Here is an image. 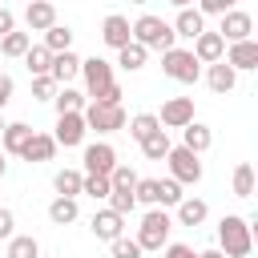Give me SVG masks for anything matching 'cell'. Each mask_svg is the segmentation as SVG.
<instances>
[{"label":"cell","instance_id":"10","mask_svg":"<svg viewBox=\"0 0 258 258\" xmlns=\"http://www.w3.org/2000/svg\"><path fill=\"white\" fill-rule=\"evenodd\" d=\"M52 141L64 145V149H69V145H81V141H85V117H81V113H60Z\"/></svg>","mask_w":258,"mask_h":258},{"label":"cell","instance_id":"42","mask_svg":"<svg viewBox=\"0 0 258 258\" xmlns=\"http://www.w3.org/2000/svg\"><path fill=\"white\" fill-rule=\"evenodd\" d=\"M181 198H185V194H181V185H177L173 177H165V181H161V206H177Z\"/></svg>","mask_w":258,"mask_h":258},{"label":"cell","instance_id":"33","mask_svg":"<svg viewBox=\"0 0 258 258\" xmlns=\"http://www.w3.org/2000/svg\"><path fill=\"white\" fill-rule=\"evenodd\" d=\"M8 258H40V246L32 234H16L8 238Z\"/></svg>","mask_w":258,"mask_h":258},{"label":"cell","instance_id":"2","mask_svg":"<svg viewBox=\"0 0 258 258\" xmlns=\"http://www.w3.org/2000/svg\"><path fill=\"white\" fill-rule=\"evenodd\" d=\"M129 28H133V40H137L141 48H161V52H169V48H173V40H177V36H173V28H169L161 16H149V12H145L141 20H133Z\"/></svg>","mask_w":258,"mask_h":258},{"label":"cell","instance_id":"41","mask_svg":"<svg viewBox=\"0 0 258 258\" xmlns=\"http://www.w3.org/2000/svg\"><path fill=\"white\" fill-rule=\"evenodd\" d=\"M238 0H198V12L202 16H222V12H230Z\"/></svg>","mask_w":258,"mask_h":258},{"label":"cell","instance_id":"20","mask_svg":"<svg viewBox=\"0 0 258 258\" xmlns=\"http://www.w3.org/2000/svg\"><path fill=\"white\" fill-rule=\"evenodd\" d=\"M181 137H185V141H181V145H185V149H189V153H206V149H210V145H214V133H210V129H206V125H202V121H189V125H185V129H181Z\"/></svg>","mask_w":258,"mask_h":258},{"label":"cell","instance_id":"52","mask_svg":"<svg viewBox=\"0 0 258 258\" xmlns=\"http://www.w3.org/2000/svg\"><path fill=\"white\" fill-rule=\"evenodd\" d=\"M0 133H4V117H0Z\"/></svg>","mask_w":258,"mask_h":258},{"label":"cell","instance_id":"11","mask_svg":"<svg viewBox=\"0 0 258 258\" xmlns=\"http://www.w3.org/2000/svg\"><path fill=\"white\" fill-rule=\"evenodd\" d=\"M189 52L198 56V64H214V60H222V56H226V40H222L218 32H198Z\"/></svg>","mask_w":258,"mask_h":258},{"label":"cell","instance_id":"8","mask_svg":"<svg viewBox=\"0 0 258 258\" xmlns=\"http://www.w3.org/2000/svg\"><path fill=\"white\" fill-rule=\"evenodd\" d=\"M81 77H85V85H89V97H97L101 89L113 85V64L101 60V56H89V60H81Z\"/></svg>","mask_w":258,"mask_h":258},{"label":"cell","instance_id":"18","mask_svg":"<svg viewBox=\"0 0 258 258\" xmlns=\"http://www.w3.org/2000/svg\"><path fill=\"white\" fill-rule=\"evenodd\" d=\"M169 28H173V36H185V40H194L198 32H206V16H202L198 8H181V12H177V20H173Z\"/></svg>","mask_w":258,"mask_h":258},{"label":"cell","instance_id":"26","mask_svg":"<svg viewBox=\"0 0 258 258\" xmlns=\"http://www.w3.org/2000/svg\"><path fill=\"white\" fill-rule=\"evenodd\" d=\"M125 125H129V137H133L137 145H141L145 137H153V133L161 129V121H157L153 113H137V117H133V121H125Z\"/></svg>","mask_w":258,"mask_h":258},{"label":"cell","instance_id":"34","mask_svg":"<svg viewBox=\"0 0 258 258\" xmlns=\"http://www.w3.org/2000/svg\"><path fill=\"white\" fill-rule=\"evenodd\" d=\"M28 44H32V40H28V32H16V28H12L8 36H0V52H4V56H24V52H28Z\"/></svg>","mask_w":258,"mask_h":258},{"label":"cell","instance_id":"48","mask_svg":"<svg viewBox=\"0 0 258 258\" xmlns=\"http://www.w3.org/2000/svg\"><path fill=\"white\" fill-rule=\"evenodd\" d=\"M198 258H226L222 250H206V254H198Z\"/></svg>","mask_w":258,"mask_h":258},{"label":"cell","instance_id":"35","mask_svg":"<svg viewBox=\"0 0 258 258\" xmlns=\"http://www.w3.org/2000/svg\"><path fill=\"white\" fill-rule=\"evenodd\" d=\"M133 185H137V173H133L129 165H113V173H109V189L133 194Z\"/></svg>","mask_w":258,"mask_h":258},{"label":"cell","instance_id":"16","mask_svg":"<svg viewBox=\"0 0 258 258\" xmlns=\"http://www.w3.org/2000/svg\"><path fill=\"white\" fill-rule=\"evenodd\" d=\"M77 73H81V56H77L73 48H69V52H56V56H52V64H48V77H52L56 85H69Z\"/></svg>","mask_w":258,"mask_h":258},{"label":"cell","instance_id":"3","mask_svg":"<svg viewBox=\"0 0 258 258\" xmlns=\"http://www.w3.org/2000/svg\"><path fill=\"white\" fill-rule=\"evenodd\" d=\"M161 73L169 77V81H177V85H194L198 81V73H202V64H198V56L189 52V48H169V52H161Z\"/></svg>","mask_w":258,"mask_h":258},{"label":"cell","instance_id":"4","mask_svg":"<svg viewBox=\"0 0 258 258\" xmlns=\"http://www.w3.org/2000/svg\"><path fill=\"white\" fill-rule=\"evenodd\" d=\"M169 230H173L169 214H165V210H149V214L141 218V230H137V246H141V250H161V246L169 242Z\"/></svg>","mask_w":258,"mask_h":258},{"label":"cell","instance_id":"27","mask_svg":"<svg viewBox=\"0 0 258 258\" xmlns=\"http://www.w3.org/2000/svg\"><path fill=\"white\" fill-rule=\"evenodd\" d=\"M69 44H73V28H64V24H52V28H44V48L56 56V52H69Z\"/></svg>","mask_w":258,"mask_h":258},{"label":"cell","instance_id":"39","mask_svg":"<svg viewBox=\"0 0 258 258\" xmlns=\"http://www.w3.org/2000/svg\"><path fill=\"white\" fill-rule=\"evenodd\" d=\"M109 246H113V258H141V246H137V238H125V234H121V238H113Z\"/></svg>","mask_w":258,"mask_h":258},{"label":"cell","instance_id":"50","mask_svg":"<svg viewBox=\"0 0 258 258\" xmlns=\"http://www.w3.org/2000/svg\"><path fill=\"white\" fill-rule=\"evenodd\" d=\"M129 4H149V0H129Z\"/></svg>","mask_w":258,"mask_h":258},{"label":"cell","instance_id":"19","mask_svg":"<svg viewBox=\"0 0 258 258\" xmlns=\"http://www.w3.org/2000/svg\"><path fill=\"white\" fill-rule=\"evenodd\" d=\"M206 85H210L214 93H230V89L238 85V73H234L226 60H214V64H210V73H206Z\"/></svg>","mask_w":258,"mask_h":258},{"label":"cell","instance_id":"1","mask_svg":"<svg viewBox=\"0 0 258 258\" xmlns=\"http://www.w3.org/2000/svg\"><path fill=\"white\" fill-rule=\"evenodd\" d=\"M218 250L226 258H250L254 250V238H250V222L238 218V214H226L218 222Z\"/></svg>","mask_w":258,"mask_h":258},{"label":"cell","instance_id":"30","mask_svg":"<svg viewBox=\"0 0 258 258\" xmlns=\"http://www.w3.org/2000/svg\"><path fill=\"white\" fill-rule=\"evenodd\" d=\"M173 145H169V137H165V129H157L153 137H145L141 141V153L149 157V161H165V153H169Z\"/></svg>","mask_w":258,"mask_h":258},{"label":"cell","instance_id":"14","mask_svg":"<svg viewBox=\"0 0 258 258\" xmlns=\"http://www.w3.org/2000/svg\"><path fill=\"white\" fill-rule=\"evenodd\" d=\"M24 24H28L32 32L52 28V24H56V8H52V0H28V8H24Z\"/></svg>","mask_w":258,"mask_h":258},{"label":"cell","instance_id":"6","mask_svg":"<svg viewBox=\"0 0 258 258\" xmlns=\"http://www.w3.org/2000/svg\"><path fill=\"white\" fill-rule=\"evenodd\" d=\"M85 129H97V133H117V129H125V109L121 105H89L85 113Z\"/></svg>","mask_w":258,"mask_h":258},{"label":"cell","instance_id":"29","mask_svg":"<svg viewBox=\"0 0 258 258\" xmlns=\"http://www.w3.org/2000/svg\"><path fill=\"white\" fill-rule=\"evenodd\" d=\"M52 105H56V117H60V113H81V109H85V97L64 85L60 93H52Z\"/></svg>","mask_w":258,"mask_h":258},{"label":"cell","instance_id":"31","mask_svg":"<svg viewBox=\"0 0 258 258\" xmlns=\"http://www.w3.org/2000/svg\"><path fill=\"white\" fill-rule=\"evenodd\" d=\"M81 181H85V177H81L77 169H60V173L52 177V185H56V198H77V194H81Z\"/></svg>","mask_w":258,"mask_h":258},{"label":"cell","instance_id":"40","mask_svg":"<svg viewBox=\"0 0 258 258\" xmlns=\"http://www.w3.org/2000/svg\"><path fill=\"white\" fill-rule=\"evenodd\" d=\"M52 93H56V81L52 77H32V97L36 101H52Z\"/></svg>","mask_w":258,"mask_h":258},{"label":"cell","instance_id":"9","mask_svg":"<svg viewBox=\"0 0 258 258\" xmlns=\"http://www.w3.org/2000/svg\"><path fill=\"white\" fill-rule=\"evenodd\" d=\"M161 125H169V129H185L189 121H194V97H169L165 105H161V117H157Z\"/></svg>","mask_w":258,"mask_h":258},{"label":"cell","instance_id":"5","mask_svg":"<svg viewBox=\"0 0 258 258\" xmlns=\"http://www.w3.org/2000/svg\"><path fill=\"white\" fill-rule=\"evenodd\" d=\"M165 161H169V173H173L177 185H198V181H202V161H198V153H189L185 145L169 149Z\"/></svg>","mask_w":258,"mask_h":258},{"label":"cell","instance_id":"37","mask_svg":"<svg viewBox=\"0 0 258 258\" xmlns=\"http://www.w3.org/2000/svg\"><path fill=\"white\" fill-rule=\"evenodd\" d=\"M81 194H89V198H109V177H101V173H85V181H81Z\"/></svg>","mask_w":258,"mask_h":258},{"label":"cell","instance_id":"23","mask_svg":"<svg viewBox=\"0 0 258 258\" xmlns=\"http://www.w3.org/2000/svg\"><path fill=\"white\" fill-rule=\"evenodd\" d=\"M0 141H4V149H8V153H24V145L32 141V129H28L24 121H16V125H4Z\"/></svg>","mask_w":258,"mask_h":258},{"label":"cell","instance_id":"32","mask_svg":"<svg viewBox=\"0 0 258 258\" xmlns=\"http://www.w3.org/2000/svg\"><path fill=\"white\" fill-rule=\"evenodd\" d=\"M133 198L145 202V206H161V181H157V177H137Z\"/></svg>","mask_w":258,"mask_h":258},{"label":"cell","instance_id":"24","mask_svg":"<svg viewBox=\"0 0 258 258\" xmlns=\"http://www.w3.org/2000/svg\"><path fill=\"white\" fill-rule=\"evenodd\" d=\"M145 56H149V48H141L137 40H129L125 48H117V64H121L125 73H137V69L145 64Z\"/></svg>","mask_w":258,"mask_h":258},{"label":"cell","instance_id":"15","mask_svg":"<svg viewBox=\"0 0 258 258\" xmlns=\"http://www.w3.org/2000/svg\"><path fill=\"white\" fill-rule=\"evenodd\" d=\"M234 73L238 69H258V40H238V44H230V56H222Z\"/></svg>","mask_w":258,"mask_h":258},{"label":"cell","instance_id":"51","mask_svg":"<svg viewBox=\"0 0 258 258\" xmlns=\"http://www.w3.org/2000/svg\"><path fill=\"white\" fill-rule=\"evenodd\" d=\"M0 177H4V157H0Z\"/></svg>","mask_w":258,"mask_h":258},{"label":"cell","instance_id":"17","mask_svg":"<svg viewBox=\"0 0 258 258\" xmlns=\"http://www.w3.org/2000/svg\"><path fill=\"white\" fill-rule=\"evenodd\" d=\"M93 234L105 238V242H113V238L125 234V218L113 214V210H97V214H93Z\"/></svg>","mask_w":258,"mask_h":258},{"label":"cell","instance_id":"7","mask_svg":"<svg viewBox=\"0 0 258 258\" xmlns=\"http://www.w3.org/2000/svg\"><path fill=\"white\" fill-rule=\"evenodd\" d=\"M250 32H254V20H250V12H242V8H230V12H222V28H218V36H222V40L238 44V40H250Z\"/></svg>","mask_w":258,"mask_h":258},{"label":"cell","instance_id":"45","mask_svg":"<svg viewBox=\"0 0 258 258\" xmlns=\"http://www.w3.org/2000/svg\"><path fill=\"white\" fill-rule=\"evenodd\" d=\"M161 258H198V254H194L189 246H181V242H173V246H165V254H161Z\"/></svg>","mask_w":258,"mask_h":258},{"label":"cell","instance_id":"12","mask_svg":"<svg viewBox=\"0 0 258 258\" xmlns=\"http://www.w3.org/2000/svg\"><path fill=\"white\" fill-rule=\"evenodd\" d=\"M113 165H117V149H113V145L97 141V145H89V149H85V169H89V173L109 177V173H113Z\"/></svg>","mask_w":258,"mask_h":258},{"label":"cell","instance_id":"47","mask_svg":"<svg viewBox=\"0 0 258 258\" xmlns=\"http://www.w3.org/2000/svg\"><path fill=\"white\" fill-rule=\"evenodd\" d=\"M12 28H16V16H12L8 8H0V36H8Z\"/></svg>","mask_w":258,"mask_h":258},{"label":"cell","instance_id":"36","mask_svg":"<svg viewBox=\"0 0 258 258\" xmlns=\"http://www.w3.org/2000/svg\"><path fill=\"white\" fill-rule=\"evenodd\" d=\"M234 194H238V198H250V194H254V169H250L246 161L234 169Z\"/></svg>","mask_w":258,"mask_h":258},{"label":"cell","instance_id":"28","mask_svg":"<svg viewBox=\"0 0 258 258\" xmlns=\"http://www.w3.org/2000/svg\"><path fill=\"white\" fill-rule=\"evenodd\" d=\"M77 198H56L52 206H48V218H52V226H69V222H77Z\"/></svg>","mask_w":258,"mask_h":258},{"label":"cell","instance_id":"25","mask_svg":"<svg viewBox=\"0 0 258 258\" xmlns=\"http://www.w3.org/2000/svg\"><path fill=\"white\" fill-rule=\"evenodd\" d=\"M24 64H28V73H32V77H48L52 52H48L44 44H28V52H24Z\"/></svg>","mask_w":258,"mask_h":258},{"label":"cell","instance_id":"38","mask_svg":"<svg viewBox=\"0 0 258 258\" xmlns=\"http://www.w3.org/2000/svg\"><path fill=\"white\" fill-rule=\"evenodd\" d=\"M105 202H109V210H113V214H121V218L137 210V198H133V194H121V189H109V198H105Z\"/></svg>","mask_w":258,"mask_h":258},{"label":"cell","instance_id":"22","mask_svg":"<svg viewBox=\"0 0 258 258\" xmlns=\"http://www.w3.org/2000/svg\"><path fill=\"white\" fill-rule=\"evenodd\" d=\"M206 214H210V206H206L202 198H181V202H177V222H181V226H202Z\"/></svg>","mask_w":258,"mask_h":258},{"label":"cell","instance_id":"44","mask_svg":"<svg viewBox=\"0 0 258 258\" xmlns=\"http://www.w3.org/2000/svg\"><path fill=\"white\" fill-rule=\"evenodd\" d=\"M12 226H16L12 210H4V206H0V238H12Z\"/></svg>","mask_w":258,"mask_h":258},{"label":"cell","instance_id":"43","mask_svg":"<svg viewBox=\"0 0 258 258\" xmlns=\"http://www.w3.org/2000/svg\"><path fill=\"white\" fill-rule=\"evenodd\" d=\"M93 101H97V105H121V85L113 81V85H109V89H101Z\"/></svg>","mask_w":258,"mask_h":258},{"label":"cell","instance_id":"49","mask_svg":"<svg viewBox=\"0 0 258 258\" xmlns=\"http://www.w3.org/2000/svg\"><path fill=\"white\" fill-rule=\"evenodd\" d=\"M169 4H177V8H189V0H169Z\"/></svg>","mask_w":258,"mask_h":258},{"label":"cell","instance_id":"46","mask_svg":"<svg viewBox=\"0 0 258 258\" xmlns=\"http://www.w3.org/2000/svg\"><path fill=\"white\" fill-rule=\"evenodd\" d=\"M8 101H12V77H8V73H0V109H4Z\"/></svg>","mask_w":258,"mask_h":258},{"label":"cell","instance_id":"13","mask_svg":"<svg viewBox=\"0 0 258 258\" xmlns=\"http://www.w3.org/2000/svg\"><path fill=\"white\" fill-rule=\"evenodd\" d=\"M101 40H105L109 48H125V44L133 40V28H129V20H125L121 12L105 16V24H101Z\"/></svg>","mask_w":258,"mask_h":258},{"label":"cell","instance_id":"21","mask_svg":"<svg viewBox=\"0 0 258 258\" xmlns=\"http://www.w3.org/2000/svg\"><path fill=\"white\" fill-rule=\"evenodd\" d=\"M52 153H56V141L48 137V133H32V141L24 145V161H52Z\"/></svg>","mask_w":258,"mask_h":258}]
</instances>
